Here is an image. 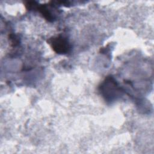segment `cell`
I'll list each match as a JSON object with an SVG mask.
<instances>
[{
    "mask_svg": "<svg viewBox=\"0 0 154 154\" xmlns=\"http://www.w3.org/2000/svg\"><path fill=\"white\" fill-rule=\"evenodd\" d=\"M49 43L52 49L56 53L60 54L67 53L71 48L68 40L61 35L50 38L49 40Z\"/></svg>",
    "mask_w": 154,
    "mask_h": 154,
    "instance_id": "1",
    "label": "cell"
}]
</instances>
